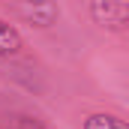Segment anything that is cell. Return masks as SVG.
<instances>
[{"label":"cell","mask_w":129,"mask_h":129,"mask_svg":"<svg viewBox=\"0 0 129 129\" xmlns=\"http://www.w3.org/2000/svg\"><path fill=\"white\" fill-rule=\"evenodd\" d=\"M21 48H24L21 33L15 30L9 21H3V18H0V57H12V54H18Z\"/></svg>","instance_id":"obj_3"},{"label":"cell","mask_w":129,"mask_h":129,"mask_svg":"<svg viewBox=\"0 0 129 129\" xmlns=\"http://www.w3.org/2000/svg\"><path fill=\"white\" fill-rule=\"evenodd\" d=\"M81 129H129L123 117L117 114H105V111H96V114H87Z\"/></svg>","instance_id":"obj_4"},{"label":"cell","mask_w":129,"mask_h":129,"mask_svg":"<svg viewBox=\"0 0 129 129\" xmlns=\"http://www.w3.org/2000/svg\"><path fill=\"white\" fill-rule=\"evenodd\" d=\"M87 12L105 30H126V24H129V3L126 0H93L87 6Z\"/></svg>","instance_id":"obj_1"},{"label":"cell","mask_w":129,"mask_h":129,"mask_svg":"<svg viewBox=\"0 0 129 129\" xmlns=\"http://www.w3.org/2000/svg\"><path fill=\"white\" fill-rule=\"evenodd\" d=\"M15 12L33 24V27H51V24H57V18H60V9H57V3H51V0H42V3H21V6H15Z\"/></svg>","instance_id":"obj_2"}]
</instances>
